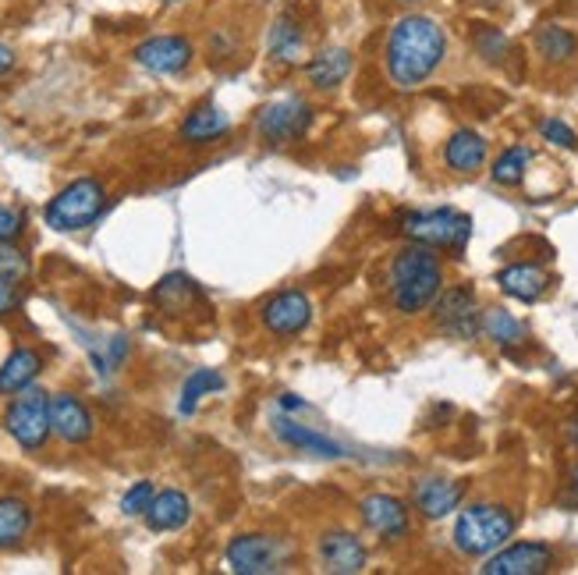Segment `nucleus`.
I'll return each instance as SVG.
<instances>
[{"mask_svg":"<svg viewBox=\"0 0 578 575\" xmlns=\"http://www.w3.org/2000/svg\"><path fill=\"white\" fill-rule=\"evenodd\" d=\"M447 57V36L430 14H405L390 25L384 65L387 79L398 89H419Z\"/></svg>","mask_w":578,"mask_h":575,"instance_id":"1","label":"nucleus"},{"mask_svg":"<svg viewBox=\"0 0 578 575\" xmlns=\"http://www.w3.org/2000/svg\"><path fill=\"white\" fill-rule=\"evenodd\" d=\"M444 292V267H440L433 246L412 241L390 260V302L405 316L430 309Z\"/></svg>","mask_w":578,"mask_h":575,"instance_id":"2","label":"nucleus"},{"mask_svg":"<svg viewBox=\"0 0 578 575\" xmlns=\"http://www.w3.org/2000/svg\"><path fill=\"white\" fill-rule=\"evenodd\" d=\"M514 526V511L494 501H476L458 511V522H454V548L465 557H490L511 540Z\"/></svg>","mask_w":578,"mask_h":575,"instance_id":"3","label":"nucleus"},{"mask_svg":"<svg viewBox=\"0 0 578 575\" xmlns=\"http://www.w3.org/2000/svg\"><path fill=\"white\" fill-rule=\"evenodd\" d=\"M106 206V189L97 178H79L60 189L47 203V224L54 232H82L89 228Z\"/></svg>","mask_w":578,"mask_h":575,"instance_id":"4","label":"nucleus"},{"mask_svg":"<svg viewBox=\"0 0 578 575\" xmlns=\"http://www.w3.org/2000/svg\"><path fill=\"white\" fill-rule=\"evenodd\" d=\"M4 430L11 433V441L25 451H39L50 441V395L39 387H25L14 395V402L4 413Z\"/></svg>","mask_w":578,"mask_h":575,"instance_id":"5","label":"nucleus"},{"mask_svg":"<svg viewBox=\"0 0 578 575\" xmlns=\"http://www.w3.org/2000/svg\"><path fill=\"white\" fill-rule=\"evenodd\" d=\"M401 235L433 249H465L473 235V217L458 210H419V214L401 217Z\"/></svg>","mask_w":578,"mask_h":575,"instance_id":"6","label":"nucleus"},{"mask_svg":"<svg viewBox=\"0 0 578 575\" xmlns=\"http://www.w3.org/2000/svg\"><path fill=\"white\" fill-rule=\"evenodd\" d=\"M227 568L235 575H267V572H281L292 557V548L281 537L270 533H241L227 543Z\"/></svg>","mask_w":578,"mask_h":575,"instance_id":"7","label":"nucleus"},{"mask_svg":"<svg viewBox=\"0 0 578 575\" xmlns=\"http://www.w3.org/2000/svg\"><path fill=\"white\" fill-rule=\"evenodd\" d=\"M313 103L302 100V97H284V100H273L267 108L256 114V135L267 143V146H284V143H295L302 139L309 128H313Z\"/></svg>","mask_w":578,"mask_h":575,"instance_id":"8","label":"nucleus"},{"mask_svg":"<svg viewBox=\"0 0 578 575\" xmlns=\"http://www.w3.org/2000/svg\"><path fill=\"white\" fill-rule=\"evenodd\" d=\"M433 320L444 335L473 341L476 335H483V313H479L476 292L468 284L444 288L433 302Z\"/></svg>","mask_w":578,"mask_h":575,"instance_id":"9","label":"nucleus"},{"mask_svg":"<svg viewBox=\"0 0 578 575\" xmlns=\"http://www.w3.org/2000/svg\"><path fill=\"white\" fill-rule=\"evenodd\" d=\"M260 324L277 338H298L302 330H309V324H313V298L306 292H298V288L277 292L273 298L263 302Z\"/></svg>","mask_w":578,"mask_h":575,"instance_id":"10","label":"nucleus"},{"mask_svg":"<svg viewBox=\"0 0 578 575\" xmlns=\"http://www.w3.org/2000/svg\"><path fill=\"white\" fill-rule=\"evenodd\" d=\"M316 557H319V565H324V572L359 575L370 562V551L352 529H327V533L316 540Z\"/></svg>","mask_w":578,"mask_h":575,"instance_id":"11","label":"nucleus"},{"mask_svg":"<svg viewBox=\"0 0 578 575\" xmlns=\"http://www.w3.org/2000/svg\"><path fill=\"white\" fill-rule=\"evenodd\" d=\"M554 565V551L546 543H511L483 562V575H543Z\"/></svg>","mask_w":578,"mask_h":575,"instance_id":"12","label":"nucleus"},{"mask_svg":"<svg viewBox=\"0 0 578 575\" xmlns=\"http://www.w3.org/2000/svg\"><path fill=\"white\" fill-rule=\"evenodd\" d=\"M192 43L185 36H149L132 50V60L154 75H178L192 65Z\"/></svg>","mask_w":578,"mask_h":575,"instance_id":"13","label":"nucleus"},{"mask_svg":"<svg viewBox=\"0 0 578 575\" xmlns=\"http://www.w3.org/2000/svg\"><path fill=\"white\" fill-rule=\"evenodd\" d=\"M270 430H273V437H277L281 444L302 451V455H316V459H344L348 455L344 444H338L333 437L319 433L313 427H302L298 419H292V413H277V416H273L270 419Z\"/></svg>","mask_w":578,"mask_h":575,"instance_id":"14","label":"nucleus"},{"mask_svg":"<svg viewBox=\"0 0 578 575\" xmlns=\"http://www.w3.org/2000/svg\"><path fill=\"white\" fill-rule=\"evenodd\" d=\"M465 501V483L444 476H422L412 483V505L422 519H447Z\"/></svg>","mask_w":578,"mask_h":575,"instance_id":"15","label":"nucleus"},{"mask_svg":"<svg viewBox=\"0 0 578 575\" xmlns=\"http://www.w3.org/2000/svg\"><path fill=\"white\" fill-rule=\"evenodd\" d=\"M359 516L366 522V529H373V533L384 540H398L408 533V526H412L408 505L394 494H366L359 501Z\"/></svg>","mask_w":578,"mask_h":575,"instance_id":"16","label":"nucleus"},{"mask_svg":"<svg viewBox=\"0 0 578 575\" xmlns=\"http://www.w3.org/2000/svg\"><path fill=\"white\" fill-rule=\"evenodd\" d=\"M50 427L65 444H86L93 437V416L79 395H50Z\"/></svg>","mask_w":578,"mask_h":575,"instance_id":"17","label":"nucleus"},{"mask_svg":"<svg viewBox=\"0 0 578 575\" xmlns=\"http://www.w3.org/2000/svg\"><path fill=\"white\" fill-rule=\"evenodd\" d=\"M267 54L270 60H277V65H287V68L302 65V57H306V25H302V19L292 8L281 11L277 19L270 22Z\"/></svg>","mask_w":578,"mask_h":575,"instance_id":"18","label":"nucleus"},{"mask_svg":"<svg viewBox=\"0 0 578 575\" xmlns=\"http://www.w3.org/2000/svg\"><path fill=\"white\" fill-rule=\"evenodd\" d=\"M444 164L458 174H476L486 164V139L473 128H458L444 146Z\"/></svg>","mask_w":578,"mask_h":575,"instance_id":"19","label":"nucleus"},{"mask_svg":"<svg viewBox=\"0 0 578 575\" xmlns=\"http://www.w3.org/2000/svg\"><path fill=\"white\" fill-rule=\"evenodd\" d=\"M43 370V356L36 348H14L0 367V395H19V391L33 387Z\"/></svg>","mask_w":578,"mask_h":575,"instance_id":"20","label":"nucleus"},{"mask_svg":"<svg viewBox=\"0 0 578 575\" xmlns=\"http://www.w3.org/2000/svg\"><path fill=\"white\" fill-rule=\"evenodd\" d=\"M143 519L154 533H171V529H181L192 519V501L181 491H160Z\"/></svg>","mask_w":578,"mask_h":575,"instance_id":"21","label":"nucleus"},{"mask_svg":"<svg viewBox=\"0 0 578 575\" xmlns=\"http://www.w3.org/2000/svg\"><path fill=\"white\" fill-rule=\"evenodd\" d=\"M231 132V117H227L217 103H200L185 121H181V139L185 143H213Z\"/></svg>","mask_w":578,"mask_h":575,"instance_id":"22","label":"nucleus"},{"mask_svg":"<svg viewBox=\"0 0 578 575\" xmlns=\"http://www.w3.org/2000/svg\"><path fill=\"white\" fill-rule=\"evenodd\" d=\"M497 284H500V292L511 295V298H519V302H536V298L546 292V284H551V278H546V270H540L536 263H519V267L500 270Z\"/></svg>","mask_w":578,"mask_h":575,"instance_id":"23","label":"nucleus"},{"mask_svg":"<svg viewBox=\"0 0 578 575\" xmlns=\"http://www.w3.org/2000/svg\"><path fill=\"white\" fill-rule=\"evenodd\" d=\"M306 75H309V86L316 89H338L352 75V50L344 47L319 50L306 65Z\"/></svg>","mask_w":578,"mask_h":575,"instance_id":"24","label":"nucleus"},{"mask_svg":"<svg viewBox=\"0 0 578 575\" xmlns=\"http://www.w3.org/2000/svg\"><path fill=\"white\" fill-rule=\"evenodd\" d=\"M29 529H33V508L14 494L0 497V551L19 548L29 537Z\"/></svg>","mask_w":578,"mask_h":575,"instance_id":"25","label":"nucleus"},{"mask_svg":"<svg viewBox=\"0 0 578 575\" xmlns=\"http://www.w3.org/2000/svg\"><path fill=\"white\" fill-rule=\"evenodd\" d=\"M536 50L543 60H551V65H565V60H571L578 50V36L565 25H543L536 33Z\"/></svg>","mask_w":578,"mask_h":575,"instance_id":"26","label":"nucleus"},{"mask_svg":"<svg viewBox=\"0 0 578 575\" xmlns=\"http://www.w3.org/2000/svg\"><path fill=\"white\" fill-rule=\"evenodd\" d=\"M224 387V376L217 370H192L185 376V384H181V398H178V413L181 416H192L195 408H200V402L206 395H213V391Z\"/></svg>","mask_w":578,"mask_h":575,"instance_id":"27","label":"nucleus"},{"mask_svg":"<svg viewBox=\"0 0 578 575\" xmlns=\"http://www.w3.org/2000/svg\"><path fill=\"white\" fill-rule=\"evenodd\" d=\"M200 295V288L189 274H167L157 288H154V302L167 313H181L189 306V302Z\"/></svg>","mask_w":578,"mask_h":575,"instance_id":"28","label":"nucleus"},{"mask_svg":"<svg viewBox=\"0 0 578 575\" xmlns=\"http://www.w3.org/2000/svg\"><path fill=\"white\" fill-rule=\"evenodd\" d=\"M483 335L508 348V345H519L525 338V327H522V320H514L508 309H486L483 313Z\"/></svg>","mask_w":578,"mask_h":575,"instance_id":"29","label":"nucleus"},{"mask_svg":"<svg viewBox=\"0 0 578 575\" xmlns=\"http://www.w3.org/2000/svg\"><path fill=\"white\" fill-rule=\"evenodd\" d=\"M529 160H532V154L525 146H511V149H505L497 160H494V181L497 185H522V178H525V171H529Z\"/></svg>","mask_w":578,"mask_h":575,"instance_id":"30","label":"nucleus"},{"mask_svg":"<svg viewBox=\"0 0 578 575\" xmlns=\"http://www.w3.org/2000/svg\"><path fill=\"white\" fill-rule=\"evenodd\" d=\"M473 47L483 60H490V65H500V60L508 57V36L500 33L494 25H476L473 33Z\"/></svg>","mask_w":578,"mask_h":575,"instance_id":"31","label":"nucleus"},{"mask_svg":"<svg viewBox=\"0 0 578 575\" xmlns=\"http://www.w3.org/2000/svg\"><path fill=\"white\" fill-rule=\"evenodd\" d=\"M154 497H157V487L149 480L132 483V487L125 491V497H121V511H125L128 519H143L149 511V505H154Z\"/></svg>","mask_w":578,"mask_h":575,"instance_id":"32","label":"nucleus"},{"mask_svg":"<svg viewBox=\"0 0 578 575\" xmlns=\"http://www.w3.org/2000/svg\"><path fill=\"white\" fill-rule=\"evenodd\" d=\"M0 274L11 281H22L29 274V260L22 249H14L11 241H0Z\"/></svg>","mask_w":578,"mask_h":575,"instance_id":"33","label":"nucleus"},{"mask_svg":"<svg viewBox=\"0 0 578 575\" xmlns=\"http://www.w3.org/2000/svg\"><path fill=\"white\" fill-rule=\"evenodd\" d=\"M540 132H543L546 143H554V146H560V149H575V146H578V135H575L560 117H546L543 125H540Z\"/></svg>","mask_w":578,"mask_h":575,"instance_id":"34","label":"nucleus"},{"mask_svg":"<svg viewBox=\"0 0 578 575\" xmlns=\"http://www.w3.org/2000/svg\"><path fill=\"white\" fill-rule=\"evenodd\" d=\"M22 232H25L22 210H14V206H4V203H0V241H14Z\"/></svg>","mask_w":578,"mask_h":575,"instance_id":"35","label":"nucleus"},{"mask_svg":"<svg viewBox=\"0 0 578 575\" xmlns=\"http://www.w3.org/2000/svg\"><path fill=\"white\" fill-rule=\"evenodd\" d=\"M19 281H11L0 274V316H11L14 309H19Z\"/></svg>","mask_w":578,"mask_h":575,"instance_id":"36","label":"nucleus"},{"mask_svg":"<svg viewBox=\"0 0 578 575\" xmlns=\"http://www.w3.org/2000/svg\"><path fill=\"white\" fill-rule=\"evenodd\" d=\"M277 408H281V413H302V408H306V398H298V395H292V391H284V395L277 398Z\"/></svg>","mask_w":578,"mask_h":575,"instance_id":"37","label":"nucleus"},{"mask_svg":"<svg viewBox=\"0 0 578 575\" xmlns=\"http://www.w3.org/2000/svg\"><path fill=\"white\" fill-rule=\"evenodd\" d=\"M11 68H14V50L8 43H0V75H8Z\"/></svg>","mask_w":578,"mask_h":575,"instance_id":"38","label":"nucleus"},{"mask_svg":"<svg viewBox=\"0 0 578 575\" xmlns=\"http://www.w3.org/2000/svg\"><path fill=\"white\" fill-rule=\"evenodd\" d=\"M565 433H568V441H571V444L578 448V413H575V416H571V419L565 422Z\"/></svg>","mask_w":578,"mask_h":575,"instance_id":"39","label":"nucleus"},{"mask_svg":"<svg viewBox=\"0 0 578 575\" xmlns=\"http://www.w3.org/2000/svg\"><path fill=\"white\" fill-rule=\"evenodd\" d=\"M571 487L578 491V465H575V473H571Z\"/></svg>","mask_w":578,"mask_h":575,"instance_id":"40","label":"nucleus"},{"mask_svg":"<svg viewBox=\"0 0 578 575\" xmlns=\"http://www.w3.org/2000/svg\"><path fill=\"white\" fill-rule=\"evenodd\" d=\"M163 4H185V0H163Z\"/></svg>","mask_w":578,"mask_h":575,"instance_id":"41","label":"nucleus"},{"mask_svg":"<svg viewBox=\"0 0 578 575\" xmlns=\"http://www.w3.org/2000/svg\"><path fill=\"white\" fill-rule=\"evenodd\" d=\"M401 4H416V0H401Z\"/></svg>","mask_w":578,"mask_h":575,"instance_id":"42","label":"nucleus"}]
</instances>
